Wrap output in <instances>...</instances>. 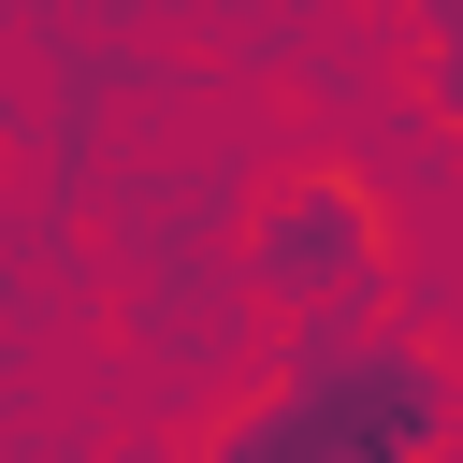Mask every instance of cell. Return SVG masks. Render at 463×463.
I'll list each match as a JSON object with an SVG mask.
<instances>
[{
    "mask_svg": "<svg viewBox=\"0 0 463 463\" xmlns=\"http://www.w3.org/2000/svg\"><path fill=\"white\" fill-rule=\"evenodd\" d=\"M246 275L275 304H304L318 333H347V304L376 289V188L362 174H289L260 203V232H246Z\"/></svg>",
    "mask_w": 463,
    "mask_h": 463,
    "instance_id": "6da1fadb",
    "label": "cell"
},
{
    "mask_svg": "<svg viewBox=\"0 0 463 463\" xmlns=\"http://www.w3.org/2000/svg\"><path fill=\"white\" fill-rule=\"evenodd\" d=\"M420 14H434V101L463 116V0H420Z\"/></svg>",
    "mask_w": 463,
    "mask_h": 463,
    "instance_id": "7a4b0ae2",
    "label": "cell"
},
{
    "mask_svg": "<svg viewBox=\"0 0 463 463\" xmlns=\"http://www.w3.org/2000/svg\"><path fill=\"white\" fill-rule=\"evenodd\" d=\"M130 463H203V449H130Z\"/></svg>",
    "mask_w": 463,
    "mask_h": 463,
    "instance_id": "3957f363",
    "label": "cell"
}]
</instances>
